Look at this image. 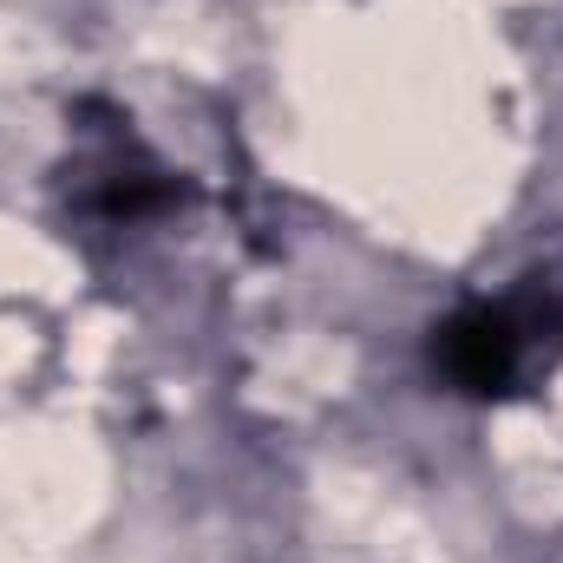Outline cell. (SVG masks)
<instances>
[{
	"instance_id": "1",
	"label": "cell",
	"mask_w": 563,
	"mask_h": 563,
	"mask_svg": "<svg viewBox=\"0 0 563 563\" xmlns=\"http://www.w3.org/2000/svg\"><path fill=\"white\" fill-rule=\"evenodd\" d=\"M439 361H445V374H452L459 387L492 394V387H505L511 367H518V328H511L505 314H492V308L459 314V321L445 328V341H439Z\"/></svg>"
}]
</instances>
